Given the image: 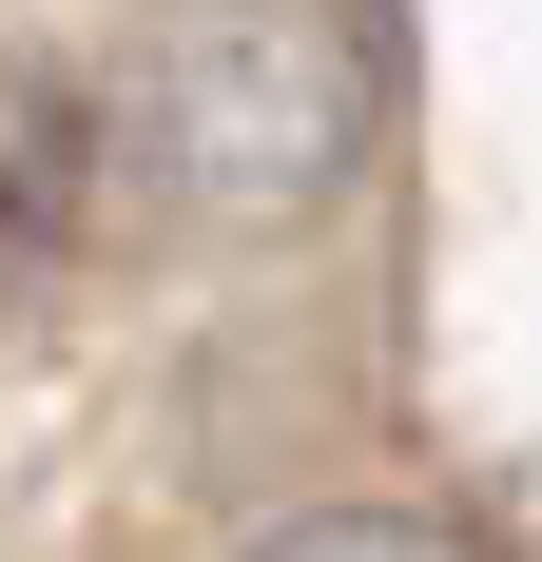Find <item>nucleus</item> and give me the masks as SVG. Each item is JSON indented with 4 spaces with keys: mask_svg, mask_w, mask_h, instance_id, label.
<instances>
[{
    "mask_svg": "<svg viewBox=\"0 0 542 562\" xmlns=\"http://www.w3.org/2000/svg\"><path fill=\"white\" fill-rule=\"evenodd\" d=\"M252 562H485L465 524H407V505H329V524H271Z\"/></svg>",
    "mask_w": 542,
    "mask_h": 562,
    "instance_id": "obj_2",
    "label": "nucleus"
},
{
    "mask_svg": "<svg viewBox=\"0 0 542 562\" xmlns=\"http://www.w3.org/2000/svg\"><path fill=\"white\" fill-rule=\"evenodd\" d=\"M369 20L349 0H136L116 40V175L194 233H291L369 156Z\"/></svg>",
    "mask_w": 542,
    "mask_h": 562,
    "instance_id": "obj_1",
    "label": "nucleus"
}]
</instances>
